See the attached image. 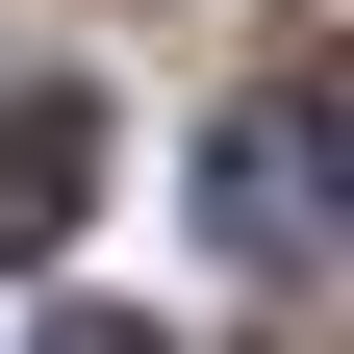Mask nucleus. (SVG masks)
<instances>
[{"instance_id":"nucleus-1","label":"nucleus","mask_w":354,"mask_h":354,"mask_svg":"<svg viewBox=\"0 0 354 354\" xmlns=\"http://www.w3.org/2000/svg\"><path fill=\"white\" fill-rule=\"evenodd\" d=\"M203 228H228L279 304L329 279V102H304V76H279V102H228V152H203Z\"/></svg>"},{"instance_id":"nucleus-2","label":"nucleus","mask_w":354,"mask_h":354,"mask_svg":"<svg viewBox=\"0 0 354 354\" xmlns=\"http://www.w3.org/2000/svg\"><path fill=\"white\" fill-rule=\"evenodd\" d=\"M76 228H102V102L0 76V253H76Z\"/></svg>"},{"instance_id":"nucleus-3","label":"nucleus","mask_w":354,"mask_h":354,"mask_svg":"<svg viewBox=\"0 0 354 354\" xmlns=\"http://www.w3.org/2000/svg\"><path fill=\"white\" fill-rule=\"evenodd\" d=\"M51 354H152V329H127V304H51Z\"/></svg>"}]
</instances>
